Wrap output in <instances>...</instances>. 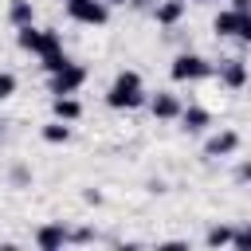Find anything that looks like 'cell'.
<instances>
[{
  "label": "cell",
  "instance_id": "1",
  "mask_svg": "<svg viewBox=\"0 0 251 251\" xmlns=\"http://www.w3.org/2000/svg\"><path fill=\"white\" fill-rule=\"evenodd\" d=\"M141 102H145V86H141L137 71H122L106 90V106L110 110H137Z\"/></svg>",
  "mask_w": 251,
  "mask_h": 251
},
{
  "label": "cell",
  "instance_id": "2",
  "mask_svg": "<svg viewBox=\"0 0 251 251\" xmlns=\"http://www.w3.org/2000/svg\"><path fill=\"white\" fill-rule=\"evenodd\" d=\"M216 67L204 59V55H196V51H180L176 59H173V67H169V75L176 78V82H200V78H208Z\"/></svg>",
  "mask_w": 251,
  "mask_h": 251
},
{
  "label": "cell",
  "instance_id": "3",
  "mask_svg": "<svg viewBox=\"0 0 251 251\" xmlns=\"http://www.w3.org/2000/svg\"><path fill=\"white\" fill-rule=\"evenodd\" d=\"M67 16L75 24H86V27H102L110 20V8L102 0H67Z\"/></svg>",
  "mask_w": 251,
  "mask_h": 251
},
{
  "label": "cell",
  "instance_id": "4",
  "mask_svg": "<svg viewBox=\"0 0 251 251\" xmlns=\"http://www.w3.org/2000/svg\"><path fill=\"white\" fill-rule=\"evenodd\" d=\"M212 27H216V35H235V39H251V12H231V8H224L216 20H212Z\"/></svg>",
  "mask_w": 251,
  "mask_h": 251
},
{
  "label": "cell",
  "instance_id": "5",
  "mask_svg": "<svg viewBox=\"0 0 251 251\" xmlns=\"http://www.w3.org/2000/svg\"><path fill=\"white\" fill-rule=\"evenodd\" d=\"M86 82V67L82 63H63L59 71H51V94H75L78 86Z\"/></svg>",
  "mask_w": 251,
  "mask_h": 251
},
{
  "label": "cell",
  "instance_id": "6",
  "mask_svg": "<svg viewBox=\"0 0 251 251\" xmlns=\"http://www.w3.org/2000/svg\"><path fill=\"white\" fill-rule=\"evenodd\" d=\"M235 149H239V133L235 129H220V133H212L204 141V157H231Z\"/></svg>",
  "mask_w": 251,
  "mask_h": 251
},
{
  "label": "cell",
  "instance_id": "7",
  "mask_svg": "<svg viewBox=\"0 0 251 251\" xmlns=\"http://www.w3.org/2000/svg\"><path fill=\"white\" fill-rule=\"evenodd\" d=\"M220 82L231 86V90H243L247 86V63L243 59H224L220 63Z\"/></svg>",
  "mask_w": 251,
  "mask_h": 251
},
{
  "label": "cell",
  "instance_id": "8",
  "mask_svg": "<svg viewBox=\"0 0 251 251\" xmlns=\"http://www.w3.org/2000/svg\"><path fill=\"white\" fill-rule=\"evenodd\" d=\"M149 110H153V118L169 122V118H176V114H180V98H176L173 90H157V94H153V102H149Z\"/></svg>",
  "mask_w": 251,
  "mask_h": 251
},
{
  "label": "cell",
  "instance_id": "9",
  "mask_svg": "<svg viewBox=\"0 0 251 251\" xmlns=\"http://www.w3.org/2000/svg\"><path fill=\"white\" fill-rule=\"evenodd\" d=\"M63 243H71L63 224H43V227L35 231V247H43V251H59Z\"/></svg>",
  "mask_w": 251,
  "mask_h": 251
},
{
  "label": "cell",
  "instance_id": "10",
  "mask_svg": "<svg viewBox=\"0 0 251 251\" xmlns=\"http://www.w3.org/2000/svg\"><path fill=\"white\" fill-rule=\"evenodd\" d=\"M180 16H184V0H161V4H153V20L161 27H176Z\"/></svg>",
  "mask_w": 251,
  "mask_h": 251
},
{
  "label": "cell",
  "instance_id": "11",
  "mask_svg": "<svg viewBox=\"0 0 251 251\" xmlns=\"http://www.w3.org/2000/svg\"><path fill=\"white\" fill-rule=\"evenodd\" d=\"M51 114H55L59 122H78V118H82V102H78L75 94H55Z\"/></svg>",
  "mask_w": 251,
  "mask_h": 251
},
{
  "label": "cell",
  "instance_id": "12",
  "mask_svg": "<svg viewBox=\"0 0 251 251\" xmlns=\"http://www.w3.org/2000/svg\"><path fill=\"white\" fill-rule=\"evenodd\" d=\"M180 122H184V129L188 133H204L208 126H212V114L204 110V106H180V114H176Z\"/></svg>",
  "mask_w": 251,
  "mask_h": 251
},
{
  "label": "cell",
  "instance_id": "13",
  "mask_svg": "<svg viewBox=\"0 0 251 251\" xmlns=\"http://www.w3.org/2000/svg\"><path fill=\"white\" fill-rule=\"evenodd\" d=\"M35 20V4L31 0H12L8 4V24L12 27H24V24H31Z\"/></svg>",
  "mask_w": 251,
  "mask_h": 251
},
{
  "label": "cell",
  "instance_id": "14",
  "mask_svg": "<svg viewBox=\"0 0 251 251\" xmlns=\"http://www.w3.org/2000/svg\"><path fill=\"white\" fill-rule=\"evenodd\" d=\"M43 141H47V145H67V141H71V126L55 118L51 126H43Z\"/></svg>",
  "mask_w": 251,
  "mask_h": 251
},
{
  "label": "cell",
  "instance_id": "15",
  "mask_svg": "<svg viewBox=\"0 0 251 251\" xmlns=\"http://www.w3.org/2000/svg\"><path fill=\"white\" fill-rule=\"evenodd\" d=\"M16 43H20L24 51H31V55H35V51H39V27H35V24L16 27Z\"/></svg>",
  "mask_w": 251,
  "mask_h": 251
},
{
  "label": "cell",
  "instance_id": "16",
  "mask_svg": "<svg viewBox=\"0 0 251 251\" xmlns=\"http://www.w3.org/2000/svg\"><path fill=\"white\" fill-rule=\"evenodd\" d=\"M51 51H63V39H59V31L39 27V51L35 55H51Z\"/></svg>",
  "mask_w": 251,
  "mask_h": 251
},
{
  "label": "cell",
  "instance_id": "17",
  "mask_svg": "<svg viewBox=\"0 0 251 251\" xmlns=\"http://www.w3.org/2000/svg\"><path fill=\"white\" fill-rule=\"evenodd\" d=\"M204 243H208V247H227V243H231V227H227V224H216V227L204 235Z\"/></svg>",
  "mask_w": 251,
  "mask_h": 251
},
{
  "label": "cell",
  "instance_id": "18",
  "mask_svg": "<svg viewBox=\"0 0 251 251\" xmlns=\"http://www.w3.org/2000/svg\"><path fill=\"white\" fill-rule=\"evenodd\" d=\"M8 180H12L16 188H24V184L31 180V173H27V165H12V173H8Z\"/></svg>",
  "mask_w": 251,
  "mask_h": 251
},
{
  "label": "cell",
  "instance_id": "19",
  "mask_svg": "<svg viewBox=\"0 0 251 251\" xmlns=\"http://www.w3.org/2000/svg\"><path fill=\"white\" fill-rule=\"evenodd\" d=\"M12 94H16V75L0 71V98H12Z\"/></svg>",
  "mask_w": 251,
  "mask_h": 251
},
{
  "label": "cell",
  "instance_id": "20",
  "mask_svg": "<svg viewBox=\"0 0 251 251\" xmlns=\"http://www.w3.org/2000/svg\"><path fill=\"white\" fill-rule=\"evenodd\" d=\"M63 63H67V55H63V51H51V55H43V71H47V75H51V71H59Z\"/></svg>",
  "mask_w": 251,
  "mask_h": 251
},
{
  "label": "cell",
  "instance_id": "21",
  "mask_svg": "<svg viewBox=\"0 0 251 251\" xmlns=\"http://www.w3.org/2000/svg\"><path fill=\"white\" fill-rule=\"evenodd\" d=\"M231 247H235V251H247V247H251V231H247V227L231 231Z\"/></svg>",
  "mask_w": 251,
  "mask_h": 251
},
{
  "label": "cell",
  "instance_id": "22",
  "mask_svg": "<svg viewBox=\"0 0 251 251\" xmlns=\"http://www.w3.org/2000/svg\"><path fill=\"white\" fill-rule=\"evenodd\" d=\"M82 200H86V204H102V192H98V188H86Z\"/></svg>",
  "mask_w": 251,
  "mask_h": 251
},
{
  "label": "cell",
  "instance_id": "23",
  "mask_svg": "<svg viewBox=\"0 0 251 251\" xmlns=\"http://www.w3.org/2000/svg\"><path fill=\"white\" fill-rule=\"evenodd\" d=\"M231 12H251V0H231Z\"/></svg>",
  "mask_w": 251,
  "mask_h": 251
},
{
  "label": "cell",
  "instance_id": "24",
  "mask_svg": "<svg viewBox=\"0 0 251 251\" xmlns=\"http://www.w3.org/2000/svg\"><path fill=\"white\" fill-rule=\"evenodd\" d=\"M102 4H106V8H118V4H126V0H102Z\"/></svg>",
  "mask_w": 251,
  "mask_h": 251
},
{
  "label": "cell",
  "instance_id": "25",
  "mask_svg": "<svg viewBox=\"0 0 251 251\" xmlns=\"http://www.w3.org/2000/svg\"><path fill=\"white\" fill-rule=\"evenodd\" d=\"M196 4H208V0H196Z\"/></svg>",
  "mask_w": 251,
  "mask_h": 251
},
{
  "label": "cell",
  "instance_id": "26",
  "mask_svg": "<svg viewBox=\"0 0 251 251\" xmlns=\"http://www.w3.org/2000/svg\"><path fill=\"white\" fill-rule=\"evenodd\" d=\"M0 137H4V129H0Z\"/></svg>",
  "mask_w": 251,
  "mask_h": 251
}]
</instances>
